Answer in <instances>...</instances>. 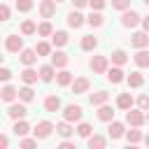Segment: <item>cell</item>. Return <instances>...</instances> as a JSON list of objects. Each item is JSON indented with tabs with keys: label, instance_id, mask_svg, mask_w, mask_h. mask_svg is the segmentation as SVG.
<instances>
[{
	"label": "cell",
	"instance_id": "obj_1",
	"mask_svg": "<svg viewBox=\"0 0 149 149\" xmlns=\"http://www.w3.org/2000/svg\"><path fill=\"white\" fill-rule=\"evenodd\" d=\"M126 123H128V126H144V123H147V112L140 109V107H137V109L130 107V109L126 112Z\"/></svg>",
	"mask_w": 149,
	"mask_h": 149
},
{
	"label": "cell",
	"instance_id": "obj_2",
	"mask_svg": "<svg viewBox=\"0 0 149 149\" xmlns=\"http://www.w3.org/2000/svg\"><path fill=\"white\" fill-rule=\"evenodd\" d=\"M88 68L95 72V74H105L109 70V56H93L88 61Z\"/></svg>",
	"mask_w": 149,
	"mask_h": 149
},
{
	"label": "cell",
	"instance_id": "obj_3",
	"mask_svg": "<svg viewBox=\"0 0 149 149\" xmlns=\"http://www.w3.org/2000/svg\"><path fill=\"white\" fill-rule=\"evenodd\" d=\"M26 114H28V109H26V102H23V100L9 102V107H7V116H9V119L19 121V119H26Z\"/></svg>",
	"mask_w": 149,
	"mask_h": 149
},
{
	"label": "cell",
	"instance_id": "obj_4",
	"mask_svg": "<svg viewBox=\"0 0 149 149\" xmlns=\"http://www.w3.org/2000/svg\"><path fill=\"white\" fill-rule=\"evenodd\" d=\"M81 114H84V109H81V105H65L63 107V119H68V121H72V123H79L81 121Z\"/></svg>",
	"mask_w": 149,
	"mask_h": 149
},
{
	"label": "cell",
	"instance_id": "obj_5",
	"mask_svg": "<svg viewBox=\"0 0 149 149\" xmlns=\"http://www.w3.org/2000/svg\"><path fill=\"white\" fill-rule=\"evenodd\" d=\"M56 130V126L51 123V121H40V123H35V128H33V135L37 137V140H47L51 133Z\"/></svg>",
	"mask_w": 149,
	"mask_h": 149
},
{
	"label": "cell",
	"instance_id": "obj_6",
	"mask_svg": "<svg viewBox=\"0 0 149 149\" xmlns=\"http://www.w3.org/2000/svg\"><path fill=\"white\" fill-rule=\"evenodd\" d=\"M142 23V16L135 12V9H126L123 14H121V26L123 28H135V26H140Z\"/></svg>",
	"mask_w": 149,
	"mask_h": 149
},
{
	"label": "cell",
	"instance_id": "obj_7",
	"mask_svg": "<svg viewBox=\"0 0 149 149\" xmlns=\"http://www.w3.org/2000/svg\"><path fill=\"white\" fill-rule=\"evenodd\" d=\"M5 49H7L9 54H21V49H23V37H19V35H7V37H5Z\"/></svg>",
	"mask_w": 149,
	"mask_h": 149
},
{
	"label": "cell",
	"instance_id": "obj_8",
	"mask_svg": "<svg viewBox=\"0 0 149 149\" xmlns=\"http://www.w3.org/2000/svg\"><path fill=\"white\" fill-rule=\"evenodd\" d=\"M105 74H107V81H109V84H121V81H126V72L121 70V65H112Z\"/></svg>",
	"mask_w": 149,
	"mask_h": 149
},
{
	"label": "cell",
	"instance_id": "obj_9",
	"mask_svg": "<svg viewBox=\"0 0 149 149\" xmlns=\"http://www.w3.org/2000/svg\"><path fill=\"white\" fill-rule=\"evenodd\" d=\"M130 44H133L135 49H147V47H149V33H147V30H137V33L130 37Z\"/></svg>",
	"mask_w": 149,
	"mask_h": 149
},
{
	"label": "cell",
	"instance_id": "obj_10",
	"mask_svg": "<svg viewBox=\"0 0 149 149\" xmlns=\"http://www.w3.org/2000/svg\"><path fill=\"white\" fill-rule=\"evenodd\" d=\"M37 9H40V16L42 19H51L56 14V0H42Z\"/></svg>",
	"mask_w": 149,
	"mask_h": 149
},
{
	"label": "cell",
	"instance_id": "obj_11",
	"mask_svg": "<svg viewBox=\"0 0 149 149\" xmlns=\"http://www.w3.org/2000/svg\"><path fill=\"white\" fill-rule=\"evenodd\" d=\"M84 23H86V16H84L79 9H72V12L68 14V26H70V28L77 30V28H81Z\"/></svg>",
	"mask_w": 149,
	"mask_h": 149
},
{
	"label": "cell",
	"instance_id": "obj_12",
	"mask_svg": "<svg viewBox=\"0 0 149 149\" xmlns=\"http://www.w3.org/2000/svg\"><path fill=\"white\" fill-rule=\"evenodd\" d=\"M37 58H40V54L35 51V49H21V54H19V61L23 63V65H35L37 63Z\"/></svg>",
	"mask_w": 149,
	"mask_h": 149
},
{
	"label": "cell",
	"instance_id": "obj_13",
	"mask_svg": "<svg viewBox=\"0 0 149 149\" xmlns=\"http://www.w3.org/2000/svg\"><path fill=\"white\" fill-rule=\"evenodd\" d=\"M0 98H2V102H16V98H19V88H14L12 84H5L2 86V91H0Z\"/></svg>",
	"mask_w": 149,
	"mask_h": 149
},
{
	"label": "cell",
	"instance_id": "obj_14",
	"mask_svg": "<svg viewBox=\"0 0 149 149\" xmlns=\"http://www.w3.org/2000/svg\"><path fill=\"white\" fill-rule=\"evenodd\" d=\"M107 133H109V137L112 140H121L123 135H126V126L121 123V121H109V128H107Z\"/></svg>",
	"mask_w": 149,
	"mask_h": 149
},
{
	"label": "cell",
	"instance_id": "obj_15",
	"mask_svg": "<svg viewBox=\"0 0 149 149\" xmlns=\"http://www.w3.org/2000/svg\"><path fill=\"white\" fill-rule=\"evenodd\" d=\"M56 79V65L54 63H47V65H42L40 68V81H54Z\"/></svg>",
	"mask_w": 149,
	"mask_h": 149
},
{
	"label": "cell",
	"instance_id": "obj_16",
	"mask_svg": "<svg viewBox=\"0 0 149 149\" xmlns=\"http://www.w3.org/2000/svg\"><path fill=\"white\" fill-rule=\"evenodd\" d=\"M51 63L56 65V70H63V68H68L70 56H68L65 51H54V54H51Z\"/></svg>",
	"mask_w": 149,
	"mask_h": 149
},
{
	"label": "cell",
	"instance_id": "obj_17",
	"mask_svg": "<svg viewBox=\"0 0 149 149\" xmlns=\"http://www.w3.org/2000/svg\"><path fill=\"white\" fill-rule=\"evenodd\" d=\"M37 79H40V70H33V65H26V70L21 72V81H23V84H30V86H33V84H35Z\"/></svg>",
	"mask_w": 149,
	"mask_h": 149
},
{
	"label": "cell",
	"instance_id": "obj_18",
	"mask_svg": "<svg viewBox=\"0 0 149 149\" xmlns=\"http://www.w3.org/2000/svg\"><path fill=\"white\" fill-rule=\"evenodd\" d=\"M88 102L93 107H100L105 102H109V93L107 91H95V93H88Z\"/></svg>",
	"mask_w": 149,
	"mask_h": 149
},
{
	"label": "cell",
	"instance_id": "obj_19",
	"mask_svg": "<svg viewBox=\"0 0 149 149\" xmlns=\"http://www.w3.org/2000/svg\"><path fill=\"white\" fill-rule=\"evenodd\" d=\"M72 81H74V77H72L70 70L63 68V70L56 72V84H58V86H72Z\"/></svg>",
	"mask_w": 149,
	"mask_h": 149
},
{
	"label": "cell",
	"instance_id": "obj_20",
	"mask_svg": "<svg viewBox=\"0 0 149 149\" xmlns=\"http://www.w3.org/2000/svg\"><path fill=\"white\" fill-rule=\"evenodd\" d=\"M74 130H77V128H74V126H72V121H68V119H63L61 123H56V133H58L61 137H70Z\"/></svg>",
	"mask_w": 149,
	"mask_h": 149
},
{
	"label": "cell",
	"instance_id": "obj_21",
	"mask_svg": "<svg viewBox=\"0 0 149 149\" xmlns=\"http://www.w3.org/2000/svg\"><path fill=\"white\" fill-rule=\"evenodd\" d=\"M88 88H91V81H88L86 77H77V79L72 81V93H77V95H79V93H86Z\"/></svg>",
	"mask_w": 149,
	"mask_h": 149
},
{
	"label": "cell",
	"instance_id": "obj_22",
	"mask_svg": "<svg viewBox=\"0 0 149 149\" xmlns=\"http://www.w3.org/2000/svg\"><path fill=\"white\" fill-rule=\"evenodd\" d=\"M86 144H88V149H105V147H107V137L93 133L91 137H86Z\"/></svg>",
	"mask_w": 149,
	"mask_h": 149
},
{
	"label": "cell",
	"instance_id": "obj_23",
	"mask_svg": "<svg viewBox=\"0 0 149 149\" xmlns=\"http://www.w3.org/2000/svg\"><path fill=\"white\" fill-rule=\"evenodd\" d=\"M68 42H70V35L65 30H54V35H51V44L54 47H65Z\"/></svg>",
	"mask_w": 149,
	"mask_h": 149
},
{
	"label": "cell",
	"instance_id": "obj_24",
	"mask_svg": "<svg viewBox=\"0 0 149 149\" xmlns=\"http://www.w3.org/2000/svg\"><path fill=\"white\" fill-rule=\"evenodd\" d=\"M98 119H100V121H105V123H109V121L114 119V107H109L107 102H105V105H100V107H98Z\"/></svg>",
	"mask_w": 149,
	"mask_h": 149
},
{
	"label": "cell",
	"instance_id": "obj_25",
	"mask_svg": "<svg viewBox=\"0 0 149 149\" xmlns=\"http://www.w3.org/2000/svg\"><path fill=\"white\" fill-rule=\"evenodd\" d=\"M86 23H88L91 28H100V26L105 23V16H102L100 12H95V9H91V14L86 16Z\"/></svg>",
	"mask_w": 149,
	"mask_h": 149
},
{
	"label": "cell",
	"instance_id": "obj_26",
	"mask_svg": "<svg viewBox=\"0 0 149 149\" xmlns=\"http://www.w3.org/2000/svg\"><path fill=\"white\" fill-rule=\"evenodd\" d=\"M116 107L123 109V112H128V109L133 107V95H130V93H119V98H116Z\"/></svg>",
	"mask_w": 149,
	"mask_h": 149
},
{
	"label": "cell",
	"instance_id": "obj_27",
	"mask_svg": "<svg viewBox=\"0 0 149 149\" xmlns=\"http://www.w3.org/2000/svg\"><path fill=\"white\" fill-rule=\"evenodd\" d=\"M133 61H135L137 68H149V51L147 49H137V54L133 56Z\"/></svg>",
	"mask_w": 149,
	"mask_h": 149
},
{
	"label": "cell",
	"instance_id": "obj_28",
	"mask_svg": "<svg viewBox=\"0 0 149 149\" xmlns=\"http://www.w3.org/2000/svg\"><path fill=\"white\" fill-rule=\"evenodd\" d=\"M19 100H23V102H33L35 100V91H33L30 84H26V86L19 88Z\"/></svg>",
	"mask_w": 149,
	"mask_h": 149
},
{
	"label": "cell",
	"instance_id": "obj_29",
	"mask_svg": "<svg viewBox=\"0 0 149 149\" xmlns=\"http://www.w3.org/2000/svg\"><path fill=\"white\" fill-rule=\"evenodd\" d=\"M44 109L47 112H58L61 109V98L58 95H47L44 98Z\"/></svg>",
	"mask_w": 149,
	"mask_h": 149
},
{
	"label": "cell",
	"instance_id": "obj_30",
	"mask_svg": "<svg viewBox=\"0 0 149 149\" xmlns=\"http://www.w3.org/2000/svg\"><path fill=\"white\" fill-rule=\"evenodd\" d=\"M126 140H128L130 144L142 142V130H140V126H130V130H126Z\"/></svg>",
	"mask_w": 149,
	"mask_h": 149
},
{
	"label": "cell",
	"instance_id": "obj_31",
	"mask_svg": "<svg viewBox=\"0 0 149 149\" xmlns=\"http://www.w3.org/2000/svg\"><path fill=\"white\" fill-rule=\"evenodd\" d=\"M37 35H40V37H51V35H54V26H51L49 19H44V21L37 26Z\"/></svg>",
	"mask_w": 149,
	"mask_h": 149
},
{
	"label": "cell",
	"instance_id": "obj_32",
	"mask_svg": "<svg viewBox=\"0 0 149 149\" xmlns=\"http://www.w3.org/2000/svg\"><path fill=\"white\" fill-rule=\"evenodd\" d=\"M128 63V54L123 49H114L112 51V65H126Z\"/></svg>",
	"mask_w": 149,
	"mask_h": 149
},
{
	"label": "cell",
	"instance_id": "obj_33",
	"mask_svg": "<svg viewBox=\"0 0 149 149\" xmlns=\"http://www.w3.org/2000/svg\"><path fill=\"white\" fill-rule=\"evenodd\" d=\"M126 81H128L130 88H140V86L144 84V77H142V72H130V74L126 77Z\"/></svg>",
	"mask_w": 149,
	"mask_h": 149
},
{
	"label": "cell",
	"instance_id": "obj_34",
	"mask_svg": "<svg viewBox=\"0 0 149 149\" xmlns=\"http://www.w3.org/2000/svg\"><path fill=\"white\" fill-rule=\"evenodd\" d=\"M12 130H14V135H16V137H26V135L30 133V126H28L23 119H19V121L14 123V128H12Z\"/></svg>",
	"mask_w": 149,
	"mask_h": 149
},
{
	"label": "cell",
	"instance_id": "obj_35",
	"mask_svg": "<svg viewBox=\"0 0 149 149\" xmlns=\"http://www.w3.org/2000/svg\"><path fill=\"white\" fill-rule=\"evenodd\" d=\"M95 47H98V37H93V35L81 37V51H93Z\"/></svg>",
	"mask_w": 149,
	"mask_h": 149
},
{
	"label": "cell",
	"instance_id": "obj_36",
	"mask_svg": "<svg viewBox=\"0 0 149 149\" xmlns=\"http://www.w3.org/2000/svg\"><path fill=\"white\" fill-rule=\"evenodd\" d=\"M77 135H79V137H84V140H86V137H91V135H93V126H91V123H86V121H79V123H77Z\"/></svg>",
	"mask_w": 149,
	"mask_h": 149
},
{
	"label": "cell",
	"instance_id": "obj_37",
	"mask_svg": "<svg viewBox=\"0 0 149 149\" xmlns=\"http://www.w3.org/2000/svg\"><path fill=\"white\" fill-rule=\"evenodd\" d=\"M35 33H37V23L30 21V19H26L21 23V35H35Z\"/></svg>",
	"mask_w": 149,
	"mask_h": 149
},
{
	"label": "cell",
	"instance_id": "obj_38",
	"mask_svg": "<svg viewBox=\"0 0 149 149\" xmlns=\"http://www.w3.org/2000/svg\"><path fill=\"white\" fill-rule=\"evenodd\" d=\"M35 51H37L40 56H51V54H54V44H49V42H37Z\"/></svg>",
	"mask_w": 149,
	"mask_h": 149
},
{
	"label": "cell",
	"instance_id": "obj_39",
	"mask_svg": "<svg viewBox=\"0 0 149 149\" xmlns=\"http://www.w3.org/2000/svg\"><path fill=\"white\" fill-rule=\"evenodd\" d=\"M33 7H35L33 0H16V9H19V12H30Z\"/></svg>",
	"mask_w": 149,
	"mask_h": 149
},
{
	"label": "cell",
	"instance_id": "obj_40",
	"mask_svg": "<svg viewBox=\"0 0 149 149\" xmlns=\"http://www.w3.org/2000/svg\"><path fill=\"white\" fill-rule=\"evenodd\" d=\"M112 9L126 12V9H130V0H112Z\"/></svg>",
	"mask_w": 149,
	"mask_h": 149
},
{
	"label": "cell",
	"instance_id": "obj_41",
	"mask_svg": "<svg viewBox=\"0 0 149 149\" xmlns=\"http://www.w3.org/2000/svg\"><path fill=\"white\" fill-rule=\"evenodd\" d=\"M9 14H12V9H9V5L2 0V5H0V21H9Z\"/></svg>",
	"mask_w": 149,
	"mask_h": 149
},
{
	"label": "cell",
	"instance_id": "obj_42",
	"mask_svg": "<svg viewBox=\"0 0 149 149\" xmlns=\"http://www.w3.org/2000/svg\"><path fill=\"white\" fill-rule=\"evenodd\" d=\"M105 5H107L105 0H88V7H91V9H95V12H102V9H105Z\"/></svg>",
	"mask_w": 149,
	"mask_h": 149
},
{
	"label": "cell",
	"instance_id": "obj_43",
	"mask_svg": "<svg viewBox=\"0 0 149 149\" xmlns=\"http://www.w3.org/2000/svg\"><path fill=\"white\" fill-rule=\"evenodd\" d=\"M19 144H21V147H26V149H30V147H37V137H23Z\"/></svg>",
	"mask_w": 149,
	"mask_h": 149
},
{
	"label": "cell",
	"instance_id": "obj_44",
	"mask_svg": "<svg viewBox=\"0 0 149 149\" xmlns=\"http://www.w3.org/2000/svg\"><path fill=\"white\" fill-rule=\"evenodd\" d=\"M137 107L147 112V109H149V95H140V98H137Z\"/></svg>",
	"mask_w": 149,
	"mask_h": 149
},
{
	"label": "cell",
	"instance_id": "obj_45",
	"mask_svg": "<svg viewBox=\"0 0 149 149\" xmlns=\"http://www.w3.org/2000/svg\"><path fill=\"white\" fill-rule=\"evenodd\" d=\"M0 79L7 84V81L12 79V70H9V68H0Z\"/></svg>",
	"mask_w": 149,
	"mask_h": 149
},
{
	"label": "cell",
	"instance_id": "obj_46",
	"mask_svg": "<svg viewBox=\"0 0 149 149\" xmlns=\"http://www.w3.org/2000/svg\"><path fill=\"white\" fill-rule=\"evenodd\" d=\"M58 147H61V149H74V142H70L68 137H63V142H61Z\"/></svg>",
	"mask_w": 149,
	"mask_h": 149
},
{
	"label": "cell",
	"instance_id": "obj_47",
	"mask_svg": "<svg viewBox=\"0 0 149 149\" xmlns=\"http://www.w3.org/2000/svg\"><path fill=\"white\" fill-rule=\"evenodd\" d=\"M72 5H74V9H84L88 5V0H72Z\"/></svg>",
	"mask_w": 149,
	"mask_h": 149
},
{
	"label": "cell",
	"instance_id": "obj_48",
	"mask_svg": "<svg viewBox=\"0 0 149 149\" xmlns=\"http://www.w3.org/2000/svg\"><path fill=\"white\" fill-rule=\"evenodd\" d=\"M9 147V137L7 135H0V149H7Z\"/></svg>",
	"mask_w": 149,
	"mask_h": 149
},
{
	"label": "cell",
	"instance_id": "obj_49",
	"mask_svg": "<svg viewBox=\"0 0 149 149\" xmlns=\"http://www.w3.org/2000/svg\"><path fill=\"white\" fill-rule=\"evenodd\" d=\"M140 26H142V30L149 33V16H142V23H140Z\"/></svg>",
	"mask_w": 149,
	"mask_h": 149
},
{
	"label": "cell",
	"instance_id": "obj_50",
	"mask_svg": "<svg viewBox=\"0 0 149 149\" xmlns=\"http://www.w3.org/2000/svg\"><path fill=\"white\" fill-rule=\"evenodd\" d=\"M144 144H147V147H149V135H144Z\"/></svg>",
	"mask_w": 149,
	"mask_h": 149
},
{
	"label": "cell",
	"instance_id": "obj_51",
	"mask_svg": "<svg viewBox=\"0 0 149 149\" xmlns=\"http://www.w3.org/2000/svg\"><path fill=\"white\" fill-rule=\"evenodd\" d=\"M147 123H149V109H147Z\"/></svg>",
	"mask_w": 149,
	"mask_h": 149
},
{
	"label": "cell",
	"instance_id": "obj_52",
	"mask_svg": "<svg viewBox=\"0 0 149 149\" xmlns=\"http://www.w3.org/2000/svg\"><path fill=\"white\" fill-rule=\"evenodd\" d=\"M142 2H144V5H147V7H149V0H142Z\"/></svg>",
	"mask_w": 149,
	"mask_h": 149
},
{
	"label": "cell",
	"instance_id": "obj_53",
	"mask_svg": "<svg viewBox=\"0 0 149 149\" xmlns=\"http://www.w3.org/2000/svg\"><path fill=\"white\" fill-rule=\"evenodd\" d=\"M56 2H65V0H56Z\"/></svg>",
	"mask_w": 149,
	"mask_h": 149
}]
</instances>
